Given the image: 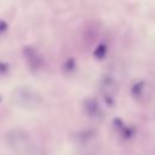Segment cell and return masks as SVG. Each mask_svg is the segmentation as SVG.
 <instances>
[{
  "label": "cell",
  "mask_w": 155,
  "mask_h": 155,
  "mask_svg": "<svg viewBox=\"0 0 155 155\" xmlns=\"http://www.w3.org/2000/svg\"><path fill=\"white\" fill-rule=\"evenodd\" d=\"M6 143L16 153H27L30 149V138L28 133L19 128L12 130L7 133Z\"/></svg>",
  "instance_id": "6da1fadb"
},
{
  "label": "cell",
  "mask_w": 155,
  "mask_h": 155,
  "mask_svg": "<svg viewBox=\"0 0 155 155\" xmlns=\"http://www.w3.org/2000/svg\"><path fill=\"white\" fill-rule=\"evenodd\" d=\"M13 102L21 108H35L40 103V96L29 87H18L13 92Z\"/></svg>",
  "instance_id": "7a4b0ae2"
},
{
  "label": "cell",
  "mask_w": 155,
  "mask_h": 155,
  "mask_svg": "<svg viewBox=\"0 0 155 155\" xmlns=\"http://www.w3.org/2000/svg\"><path fill=\"white\" fill-rule=\"evenodd\" d=\"M84 108H85L86 114H88L91 117H98L102 114V110H101V107H99L98 102L96 99H93V98L86 99Z\"/></svg>",
  "instance_id": "3957f363"
},
{
  "label": "cell",
  "mask_w": 155,
  "mask_h": 155,
  "mask_svg": "<svg viewBox=\"0 0 155 155\" xmlns=\"http://www.w3.org/2000/svg\"><path fill=\"white\" fill-rule=\"evenodd\" d=\"M143 86H144V84L143 82H138V84H136L133 87H132V91H134V90H137V93H134L133 96L136 97H138V96H140V93H142V91H143Z\"/></svg>",
  "instance_id": "277c9868"
}]
</instances>
